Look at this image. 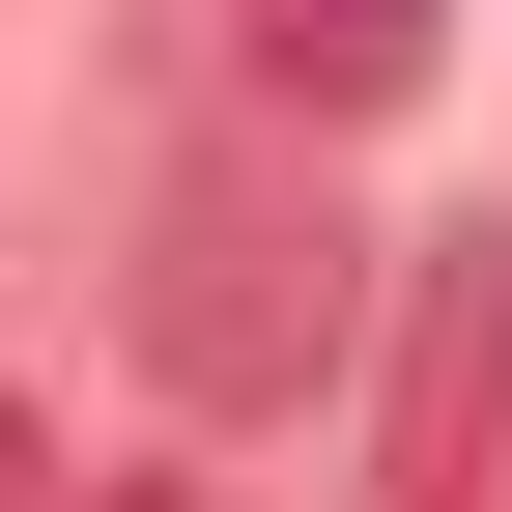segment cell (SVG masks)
Masks as SVG:
<instances>
[{
  "label": "cell",
  "mask_w": 512,
  "mask_h": 512,
  "mask_svg": "<svg viewBox=\"0 0 512 512\" xmlns=\"http://www.w3.org/2000/svg\"><path fill=\"white\" fill-rule=\"evenodd\" d=\"M256 86L285 114H399L427 86V0H256Z\"/></svg>",
  "instance_id": "3"
},
{
  "label": "cell",
  "mask_w": 512,
  "mask_h": 512,
  "mask_svg": "<svg viewBox=\"0 0 512 512\" xmlns=\"http://www.w3.org/2000/svg\"><path fill=\"white\" fill-rule=\"evenodd\" d=\"M484 456H512V228L427 256V370H399V484L370 512H484Z\"/></svg>",
  "instance_id": "2"
},
{
  "label": "cell",
  "mask_w": 512,
  "mask_h": 512,
  "mask_svg": "<svg viewBox=\"0 0 512 512\" xmlns=\"http://www.w3.org/2000/svg\"><path fill=\"white\" fill-rule=\"evenodd\" d=\"M143 512H228V484H143Z\"/></svg>",
  "instance_id": "5"
},
{
  "label": "cell",
  "mask_w": 512,
  "mask_h": 512,
  "mask_svg": "<svg viewBox=\"0 0 512 512\" xmlns=\"http://www.w3.org/2000/svg\"><path fill=\"white\" fill-rule=\"evenodd\" d=\"M0 512H57V456H29V399H0Z\"/></svg>",
  "instance_id": "4"
},
{
  "label": "cell",
  "mask_w": 512,
  "mask_h": 512,
  "mask_svg": "<svg viewBox=\"0 0 512 512\" xmlns=\"http://www.w3.org/2000/svg\"><path fill=\"white\" fill-rule=\"evenodd\" d=\"M342 342H370V228H342V171H313V114L285 143H200L143 200V370L200 427H285Z\"/></svg>",
  "instance_id": "1"
}]
</instances>
